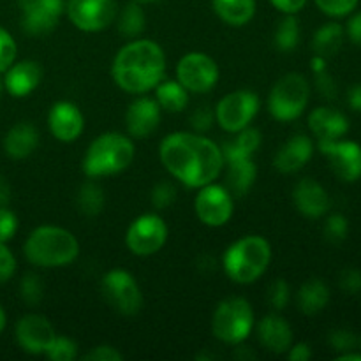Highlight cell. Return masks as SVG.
I'll return each mask as SVG.
<instances>
[{
	"mask_svg": "<svg viewBox=\"0 0 361 361\" xmlns=\"http://www.w3.org/2000/svg\"><path fill=\"white\" fill-rule=\"evenodd\" d=\"M309 129L317 137V141H335L348 134L349 120L338 109L319 106L310 111Z\"/></svg>",
	"mask_w": 361,
	"mask_h": 361,
	"instance_id": "cell-24",
	"label": "cell"
},
{
	"mask_svg": "<svg viewBox=\"0 0 361 361\" xmlns=\"http://www.w3.org/2000/svg\"><path fill=\"white\" fill-rule=\"evenodd\" d=\"M300 35L302 28L296 14H284V18L275 27L274 46L282 53L295 51L296 46L300 44Z\"/></svg>",
	"mask_w": 361,
	"mask_h": 361,
	"instance_id": "cell-32",
	"label": "cell"
},
{
	"mask_svg": "<svg viewBox=\"0 0 361 361\" xmlns=\"http://www.w3.org/2000/svg\"><path fill=\"white\" fill-rule=\"evenodd\" d=\"M338 361H361V353L358 351H349L342 353V355L337 356Z\"/></svg>",
	"mask_w": 361,
	"mask_h": 361,
	"instance_id": "cell-55",
	"label": "cell"
},
{
	"mask_svg": "<svg viewBox=\"0 0 361 361\" xmlns=\"http://www.w3.org/2000/svg\"><path fill=\"white\" fill-rule=\"evenodd\" d=\"M317 148L328 159L330 168L342 182L353 183L361 178V145L351 140L317 141Z\"/></svg>",
	"mask_w": 361,
	"mask_h": 361,
	"instance_id": "cell-15",
	"label": "cell"
},
{
	"mask_svg": "<svg viewBox=\"0 0 361 361\" xmlns=\"http://www.w3.org/2000/svg\"><path fill=\"white\" fill-rule=\"evenodd\" d=\"M321 13L330 18H344L356 9L360 0H314Z\"/></svg>",
	"mask_w": 361,
	"mask_h": 361,
	"instance_id": "cell-42",
	"label": "cell"
},
{
	"mask_svg": "<svg viewBox=\"0 0 361 361\" xmlns=\"http://www.w3.org/2000/svg\"><path fill=\"white\" fill-rule=\"evenodd\" d=\"M80 355L78 351V344L69 337H59L56 335L55 341L51 342V345L46 351V358L51 361H74Z\"/></svg>",
	"mask_w": 361,
	"mask_h": 361,
	"instance_id": "cell-35",
	"label": "cell"
},
{
	"mask_svg": "<svg viewBox=\"0 0 361 361\" xmlns=\"http://www.w3.org/2000/svg\"><path fill=\"white\" fill-rule=\"evenodd\" d=\"M42 81V67L35 60H14L13 66L4 73L6 92L13 97H27Z\"/></svg>",
	"mask_w": 361,
	"mask_h": 361,
	"instance_id": "cell-23",
	"label": "cell"
},
{
	"mask_svg": "<svg viewBox=\"0 0 361 361\" xmlns=\"http://www.w3.org/2000/svg\"><path fill=\"white\" fill-rule=\"evenodd\" d=\"M39 147V130L30 122H18L16 126L7 130L4 137V152L7 157L14 161L27 159L37 150Z\"/></svg>",
	"mask_w": 361,
	"mask_h": 361,
	"instance_id": "cell-25",
	"label": "cell"
},
{
	"mask_svg": "<svg viewBox=\"0 0 361 361\" xmlns=\"http://www.w3.org/2000/svg\"><path fill=\"white\" fill-rule=\"evenodd\" d=\"M344 30H345V34H348V37L351 39L356 46H360L361 48V11L360 13L353 14V16L349 18V21H348V25H345Z\"/></svg>",
	"mask_w": 361,
	"mask_h": 361,
	"instance_id": "cell-49",
	"label": "cell"
},
{
	"mask_svg": "<svg viewBox=\"0 0 361 361\" xmlns=\"http://www.w3.org/2000/svg\"><path fill=\"white\" fill-rule=\"evenodd\" d=\"M11 201V183L4 175H0V207H7Z\"/></svg>",
	"mask_w": 361,
	"mask_h": 361,
	"instance_id": "cell-53",
	"label": "cell"
},
{
	"mask_svg": "<svg viewBox=\"0 0 361 361\" xmlns=\"http://www.w3.org/2000/svg\"><path fill=\"white\" fill-rule=\"evenodd\" d=\"M115 25L118 34L123 35V37H140L145 32V27H147V16H145V11L143 7H141V4L133 0V2L126 4L122 9H118Z\"/></svg>",
	"mask_w": 361,
	"mask_h": 361,
	"instance_id": "cell-30",
	"label": "cell"
},
{
	"mask_svg": "<svg viewBox=\"0 0 361 361\" xmlns=\"http://www.w3.org/2000/svg\"><path fill=\"white\" fill-rule=\"evenodd\" d=\"M23 256L37 268H63L80 256V242L76 236L60 226H39L23 243Z\"/></svg>",
	"mask_w": 361,
	"mask_h": 361,
	"instance_id": "cell-3",
	"label": "cell"
},
{
	"mask_svg": "<svg viewBox=\"0 0 361 361\" xmlns=\"http://www.w3.org/2000/svg\"><path fill=\"white\" fill-rule=\"evenodd\" d=\"M330 288L321 279H309L300 286L296 293V305L298 310L305 316H316L323 312L330 303Z\"/></svg>",
	"mask_w": 361,
	"mask_h": 361,
	"instance_id": "cell-26",
	"label": "cell"
},
{
	"mask_svg": "<svg viewBox=\"0 0 361 361\" xmlns=\"http://www.w3.org/2000/svg\"><path fill=\"white\" fill-rule=\"evenodd\" d=\"M136 157V147L130 136L122 133H102L88 145L81 161V169L88 178H102L126 171Z\"/></svg>",
	"mask_w": 361,
	"mask_h": 361,
	"instance_id": "cell-4",
	"label": "cell"
},
{
	"mask_svg": "<svg viewBox=\"0 0 361 361\" xmlns=\"http://www.w3.org/2000/svg\"><path fill=\"white\" fill-rule=\"evenodd\" d=\"M4 92H6V85H4V76L0 74V99H2Z\"/></svg>",
	"mask_w": 361,
	"mask_h": 361,
	"instance_id": "cell-57",
	"label": "cell"
},
{
	"mask_svg": "<svg viewBox=\"0 0 361 361\" xmlns=\"http://www.w3.org/2000/svg\"><path fill=\"white\" fill-rule=\"evenodd\" d=\"M164 49L150 39H130L118 49L111 63V78L120 90L143 95L166 78Z\"/></svg>",
	"mask_w": 361,
	"mask_h": 361,
	"instance_id": "cell-2",
	"label": "cell"
},
{
	"mask_svg": "<svg viewBox=\"0 0 361 361\" xmlns=\"http://www.w3.org/2000/svg\"><path fill=\"white\" fill-rule=\"evenodd\" d=\"M20 9V23L25 34H49L56 28L60 18L66 13V0H16Z\"/></svg>",
	"mask_w": 361,
	"mask_h": 361,
	"instance_id": "cell-14",
	"label": "cell"
},
{
	"mask_svg": "<svg viewBox=\"0 0 361 361\" xmlns=\"http://www.w3.org/2000/svg\"><path fill=\"white\" fill-rule=\"evenodd\" d=\"M83 360L87 361H122L123 355L118 351L116 348L108 344H102V345H95L92 348L87 355L81 356Z\"/></svg>",
	"mask_w": 361,
	"mask_h": 361,
	"instance_id": "cell-45",
	"label": "cell"
},
{
	"mask_svg": "<svg viewBox=\"0 0 361 361\" xmlns=\"http://www.w3.org/2000/svg\"><path fill=\"white\" fill-rule=\"evenodd\" d=\"M162 118V109L155 99L137 95L126 111L127 134L133 140H147L157 130Z\"/></svg>",
	"mask_w": 361,
	"mask_h": 361,
	"instance_id": "cell-17",
	"label": "cell"
},
{
	"mask_svg": "<svg viewBox=\"0 0 361 361\" xmlns=\"http://www.w3.org/2000/svg\"><path fill=\"white\" fill-rule=\"evenodd\" d=\"M6 323H7L6 310H4V309H2V305H0V334H2L4 328H6Z\"/></svg>",
	"mask_w": 361,
	"mask_h": 361,
	"instance_id": "cell-56",
	"label": "cell"
},
{
	"mask_svg": "<svg viewBox=\"0 0 361 361\" xmlns=\"http://www.w3.org/2000/svg\"><path fill=\"white\" fill-rule=\"evenodd\" d=\"M256 326L254 309L243 296L222 300L212 316V334L226 345L243 344Z\"/></svg>",
	"mask_w": 361,
	"mask_h": 361,
	"instance_id": "cell-6",
	"label": "cell"
},
{
	"mask_svg": "<svg viewBox=\"0 0 361 361\" xmlns=\"http://www.w3.org/2000/svg\"><path fill=\"white\" fill-rule=\"evenodd\" d=\"M215 123V109L208 104H201L190 113L189 116V126L192 133L204 134L214 127Z\"/></svg>",
	"mask_w": 361,
	"mask_h": 361,
	"instance_id": "cell-40",
	"label": "cell"
},
{
	"mask_svg": "<svg viewBox=\"0 0 361 361\" xmlns=\"http://www.w3.org/2000/svg\"><path fill=\"white\" fill-rule=\"evenodd\" d=\"M286 355L289 361H309L312 358V349L305 342H300V344H293Z\"/></svg>",
	"mask_w": 361,
	"mask_h": 361,
	"instance_id": "cell-50",
	"label": "cell"
},
{
	"mask_svg": "<svg viewBox=\"0 0 361 361\" xmlns=\"http://www.w3.org/2000/svg\"><path fill=\"white\" fill-rule=\"evenodd\" d=\"M159 159L166 171L189 189L215 182L224 168V155L215 141L197 133H171L161 141Z\"/></svg>",
	"mask_w": 361,
	"mask_h": 361,
	"instance_id": "cell-1",
	"label": "cell"
},
{
	"mask_svg": "<svg viewBox=\"0 0 361 361\" xmlns=\"http://www.w3.org/2000/svg\"><path fill=\"white\" fill-rule=\"evenodd\" d=\"M314 155V141L307 134L289 137L274 155V168L282 175H293L305 168Z\"/></svg>",
	"mask_w": 361,
	"mask_h": 361,
	"instance_id": "cell-21",
	"label": "cell"
},
{
	"mask_svg": "<svg viewBox=\"0 0 361 361\" xmlns=\"http://www.w3.org/2000/svg\"><path fill=\"white\" fill-rule=\"evenodd\" d=\"M48 129L55 140L73 143L85 130L83 111L71 101L55 102L48 111Z\"/></svg>",
	"mask_w": 361,
	"mask_h": 361,
	"instance_id": "cell-18",
	"label": "cell"
},
{
	"mask_svg": "<svg viewBox=\"0 0 361 361\" xmlns=\"http://www.w3.org/2000/svg\"><path fill=\"white\" fill-rule=\"evenodd\" d=\"M271 263V245L264 236L247 235L233 242L222 256V268L229 281L252 284L259 281Z\"/></svg>",
	"mask_w": 361,
	"mask_h": 361,
	"instance_id": "cell-5",
	"label": "cell"
},
{
	"mask_svg": "<svg viewBox=\"0 0 361 361\" xmlns=\"http://www.w3.org/2000/svg\"><path fill=\"white\" fill-rule=\"evenodd\" d=\"M101 295L104 302L120 316L133 317L143 307V293L130 271L113 268L101 279Z\"/></svg>",
	"mask_w": 361,
	"mask_h": 361,
	"instance_id": "cell-8",
	"label": "cell"
},
{
	"mask_svg": "<svg viewBox=\"0 0 361 361\" xmlns=\"http://www.w3.org/2000/svg\"><path fill=\"white\" fill-rule=\"evenodd\" d=\"M257 341L274 355H286L293 345V328L279 312L267 314L256 324Z\"/></svg>",
	"mask_w": 361,
	"mask_h": 361,
	"instance_id": "cell-22",
	"label": "cell"
},
{
	"mask_svg": "<svg viewBox=\"0 0 361 361\" xmlns=\"http://www.w3.org/2000/svg\"><path fill=\"white\" fill-rule=\"evenodd\" d=\"M360 348H361V337H360Z\"/></svg>",
	"mask_w": 361,
	"mask_h": 361,
	"instance_id": "cell-59",
	"label": "cell"
},
{
	"mask_svg": "<svg viewBox=\"0 0 361 361\" xmlns=\"http://www.w3.org/2000/svg\"><path fill=\"white\" fill-rule=\"evenodd\" d=\"M348 102L351 109L355 111H361V83L353 85L348 92Z\"/></svg>",
	"mask_w": 361,
	"mask_h": 361,
	"instance_id": "cell-52",
	"label": "cell"
},
{
	"mask_svg": "<svg viewBox=\"0 0 361 361\" xmlns=\"http://www.w3.org/2000/svg\"><path fill=\"white\" fill-rule=\"evenodd\" d=\"M176 196H178V190L173 185L169 180H164V182H159L157 185L152 189L150 201L154 204L155 210H168L169 207H173V203L176 201Z\"/></svg>",
	"mask_w": 361,
	"mask_h": 361,
	"instance_id": "cell-38",
	"label": "cell"
},
{
	"mask_svg": "<svg viewBox=\"0 0 361 361\" xmlns=\"http://www.w3.org/2000/svg\"><path fill=\"white\" fill-rule=\"evenodd\" d=\"M215 123L229 134H236L252 123L261 109V97L252 90L226 94L215 106Z\"/></svg>",
	"mask_w": 361,
	"mask_h": 361,
	"instance_id": "cell-9",
	"label": "cell"
},
{
	"mask_svg": "<svg viewBox=\"0 0 361 361\" xmlns=\"http://www.w3.org/2000/svg\"><path fill=\"white\" fill-rule=\"evenodd\" d=\"M316 78V88L324 99H335L337 97V83H335L334 76L328 73V69L319 71V73H314Z\"/></svg>",
	"mask_w": 361,
	"mask_h": 361,
	"instance_id": "cell-47",
	"label": "cell"
},
{
	"mask_svg": "<svg viewBox=\"0 0 361 361\" xmlns=\"http://www.w3.org/2000/svg\"><path fill=\"white\" fill-rule=\"evenodd\" d=\"M349 221L342 214H331L324 222V238L331 243H341L348 238Z\"/></svg>",
	"mask_w": 361,
	"mask_h": 361,
	"instance_id": "cell-39",
	"label": "cell"
},
{
	"mask_svg": "<svg viewBox=\"0 0 361 361\" xmlns=\"http://www.w3.org/2000/svg\"><path fill=\"white\" fill-rule=\"evenodd\" d=\"M328 344L331 345L334 351H337L338 355L349 351H356L360 348V338L349 328H335L328 334Z\"/></svg>",
	"mask_w": 361,
	"mask_h": 361,
	"instance_id": "cell-36",
	"label": "cell"
},
{
	"mask_svg": "<svg viewBox=\"0 0 361 361\" xmlns=\"http://www.w3.org/2000/svg\"><path fill=\"white\" fill-rule=\"evenodd\" d=\"M155 90V101L159 102L162 111L180 113L189 106V92L185 90L180 81L176 80H162Z\"/></svg>",
	"mask_w": 361,
	"mask_h": 361,
	"instance_id": "cell-29",
	"label": "cell"
},
{
	"mask_svg": "<svg viewBox=\"0 0 361 361\" xmlns=\"http://www.w3.org/2000/svg\"><path fill=\"white\" fill-rule=\"evenodd\" d=\"M46 286L44 281L41 279V275L34 274V271H28L21 277L20 281V298L23 300V303H27L28 307H37L39 303L44 298Z\"/></svg>",
	"mask_w": 361,
	"mask_h": 361,
	"instance_id": "cell-34",
	"label": "cell"
},
{
	"mask_svg": "<svg viewBox=\"0 0 361 361\" xmlns=\"http://www.w3.org/2000/svg\"><path fill=\"white\" fill-rule=\"evenodd\" d=\"M338 286L348 295H360L361 293V270L356 268H345L341 271Z\"/></svg>",
	"mask_w": 361,
	"mask_h": 361,
	"instance_id": "cell-44",
	"label": "cell"
},
{
	"mask_svg": "<svg viewBox=\"0 0 361 361\" xmlns=\"http://www.w3.org/2000/svg\"><path fill=\"white\" fill-rule=\"evenodd\" d=\"M18 217L7 207H0V242L7 243L14 238L18 231Z\"/></svg>",
	"mask_w": 361,
	"mask_h": 361,
	"instance_id": "cell-43",
	"label": "cell"
},
{
	"mask_svg": "<svg viewBox=\"0 0 361 361\" xmlns=\"http://www.w3.org/2000/svg\"><path fill=\"white\" fill-rule=\"evenodd\" d=\"M140 4H157V2H164V0H136Z\"/></svg>",
	"mask_w": 361,
	"mask_h": 361,
	"instance_id": "cell-58",
	"label": "cell"
},
{
	"mask_svg": "<svg viewBox=\"0 0 361 361\" xmlns=\"http://www.w3.org/2000/svg\"><path fill=\"white\" fill-rule=\"evenodd\" d=\"M233 348H235V358L236 360H250V358L256 360L257 358L256 353H252L250 349H247L243 344L233 345Z\"/></svg>",
	"mask_w": 361,
	"mask_h": 361,
	"instance_id": "cell-54",
	"label": "cell"
},
{
	"mask_svg": "<svg viewBox=\"0 0 361 361\" xmlns=\"http://www.w3.org/2000/svg\"><path fill=\"white\" fill-rule=\"evenodd\" d=\"M16 342L28 355H46L56 334L53 324L41 314H28L16 323Z\"/></svg>",
	"mask_w": 361,
	"mask_h": 361,
	"instance_id": "cell-16",
	"label": "cell"
},
{
	"mask_svg": "<svg viewBox=\"0 0 361 361\" xmlns=\"http://www.w3.org/2000/svg\"><path fill=\"white\" fill-rule=\"evenodd\" d=\"M261 143H263V136H261L259 130L256 127L249 126L245 129L238 130L235 136V140L226 141L222 145V150H231V152H238V154L243 155H252L259 150Z\"/></svg>",
	"mask_w": 361,
	"mask_h": 361,
	"instance_id": "cell-33",
	"label": "cell"
},
{
	"mask_svg": "<svg viewBox=\"0 0 361 361\" xmlns=\"http://www.w3.org/2000/svg\"><path fill=\"white\" fill-rule=\"evenodd\" d=\"M270 2L282 14H298L309 0H270Z\"/></svg>",
	"mask_w": 361,
	"mask_h": 361,
	"instance_id": "cell-48",
	"label": "cell"
},
{
	"mask_svg": "<svg viewBox=\"0 0 361 361\" xmlns=\"http://www.w3.org/2000/svg\"><path fill=\"white\" fill-rule=\"evenodd\" d=\"M194 212L201 224L208 228H221L228 224L235 214V196L226 185L212 182L197 189Z\"/></svg>",
	"mask_w": 361,
	"mask_h": 361,
	"instance_id": "cell-12",
	"label": "cell"
},
{
	"mask_svg": "<svg viewBox=\"0 0 361 361\" xmlns=\"http://www.w3.org/2000/svg\"><path fill=\"white\" fill-rule=\"evenodd\" d=\"M16 271V257L7 249L6 243L0 242V284L9 281Z\"/></svg>",
	"mask_w": 361,
	"mask_h": 361,
	"instance_id": "cell-46",
	"label": "cell"
},
{
	"mask_svg": "<svg viewBox=\"0 0 361 361\" xmlns=\"http://www.w3.org/2000/svg\"><path fill=\"white\" fill-rule=\"evenodd\" d=\"M106 204L104 189L95 182V178H90L78 189L76 192V208L85 217H97Z\"/></svg>",
	"mask_w": 361,
	"mask_h": 361,
	"instance_id": "cell-31",
	"label": "cell"
},
{
	"mask_svg": "<svg viewBox=\"0 0 361 361\" xmlns=\"http://www.w3.org/2000/svg\"><path fill=\"white\" fill-rule=\"evenodd\" d=\"M219 78L221 69L207 53L190 51L176 63V81H180L189 94H207L214 90Z\"/></svg>",
	"mask_w": 361,
	"mask_h": 361,
	"instance_id": "cell-11",
	"label": "cell"
},
{
	"mask_svg": "<svg viewBox=\"0 0 361 361\" xmlns=\"http://www.w3.org/2000/svg\"><path fill=\"white\" fill-rule=\"evenodd\" d=\"M310 99V83L303 74L288 73L275 81L268 94V111L279 122H293L307 109Z\"/></svg>",
	"mask_w": 361,
	"mask_h": 361,
	"instance_id": "cell-7",
	"label": "cell"
},
{
	"mask_svg": "<svg viewBox=\"0 0 361 361\" xmlns=\"http://www.w3.org/2000/svg\"><path fill=\"white\" fill-rule=\"evenodd\" d=\"M196 268L200 270V274L212 275L215 270H217V261H215L212 256H208V254H203V256L197 257Z\"/></svg>",
	"mask_w": 361,
	"mask_h": 361,
	"instance_id": "cell-51",
	"label": "cell"
},
{
	"mask_svg": "<svg viewBox=\"0 0 361 361\" xmlns=\"http://www.w3.org/2000/svg\"><path fill=\"white\" fill-rule=\"evenodd\" d=\"M267 298L275 312L284 310L289 305V302H291V288H289L288 281L286 279H275L270 284V288H268Z\"/></svg>",
	"mask_w": 361,
	"mask_h": 361,
	"instance_id": "cell-37",
	"label": "cell"
},
{
	"mask_svg": "<svg viewBox=\"0 0 361 361\" xmlns=\"http://www.w3.org/2000/svg\"><path fill=\"white\" fill-rule=\"evenodd\" d=\"M222 150V148H221ZM226 168V187L233 196H245L257 178V166L252 155H243L238 152L222 150Z\"/></svg>",
	"mask_w": 361,
	"mask_h": 361,
	"instance_id": "cell-19",
	"label": "cell"
},
{
	"mask_svg": "<svg viewBox=\"0 0 361 361\" xmlns=\"http://www.w3.org/2000/svg\"><path fill=\"white\" fill-rule=\"evenodd\" d=\"M293 203L307 219H321L330 210V196L326 189L314 178H302L293 189Z\"/></svg>",
	"mask_w": 361,
	"mask_h": 361,
	"instance_id": "cell-20",
	"label": "cell"
},
{
	"mask_svg": "<svg viewBox=\"0 0 361 361\" xmlns=\"http://www.w3.org/2000/svg\"><path fill=\"white\" fill-rule=\"evenodd\" d=\"M18 46L13 35L0 25V74L6 73L16 60Z\"/></svg>",
	"mask_w": 361,
	"mask_h": 361,
	"instance_id": "cell-41",
	"label": "cell"
},
{
	"mask_svg": "<svg viewBox=\"0 0 361 361\" xmlns=\"http://www.w3.org/2000/svg\"><path fill=\"white\" fill-rule=\"evenodd\" d=\"M169 229L159 214H143L134 219L126 233V245L134 256L148 257L157 254L168 242Z\"/></svg>",
	"mask_w": 361,
	"mask_h": 361,
	"instance_id": "cell-10",
	"label": "cell"
},
{
	"mask_svg": "<svg viewBox=\"0 0 361 361\" xmlns=\"http://www.w3.org/2000/svg\"><path fill=\"white\" fill-rule=\"evenodd\" d=\"M118 9L116 0H67L66 4V14L71 23L88 34L111 27Z\"/></svg>",
	"mask_w": 361,
	"mask_h": 361,
	"instance_id": "cell-13",
	"label": "cell"
},
{
	"mask_svg": "<svg viewBox=\"0 0 361 361\" xmlns=\"http://www.w3.org/2000/svg\"><path fill=\"white\" fill-rule=\"evenodd\" d=\"M345 30L341 23L337 21H328V23L321 25L312 37V49L314 55L324 56L330 59L341 51L342 44H344Z\"/></svg>",
	"mask_w": 361,
	"mask_h": 361,
	"instance_id": "cell-28",
	"label": "cell"
},
{
	"mask_svg": "<svg viewBox=\"0 0 361 361\" xmlns=\"http://www.w3.org/2000/svg\"><path fill=\"white\" fill-rule=\"evenodd\" d=\"M219 20L231 27H243L256 14V0H212Z\"/></svg>",
	"mask_w": 361,
	"mask_h": 361,
	"instance_id": "cell-27",
	"label": "cell"
}]
</instances>
